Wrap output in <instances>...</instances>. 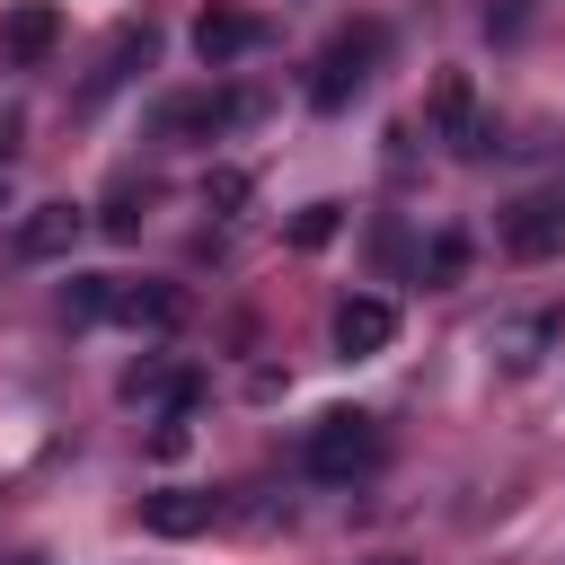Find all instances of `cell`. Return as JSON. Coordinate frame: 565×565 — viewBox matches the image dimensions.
Masks as SVG:
<instances>
[{
  "instance_id": "3957f363",
  "label": "cell",
  "mask_w": 565,
  "mask_h": 565,
  "mask_svg": "<svg viewBox=\"0 0 565 565\" xmlns=\"http://www.w3.org/2000/svg\"><path fill=\"white\" fill-rule=\"evenodd\" d=\"M424 124H433V141H450L459 159H486V141H494V124H486V106H477V79H468V71H441V79H433Z\"/></svg>"
},
{
  "instance_id": "9a60e30c",
  "label": "cell",
  "mask_w": 565,
  "mask_h": 565,
  "mask_svg": "<svg viewBox=\"0 0 565 565\" xmlns=\"http://www.w3.org/2000/svg\"><path fill=\"white\" fill-rule=\"evenodd\" d=\"M335 230H344V203H300L291 212V247H327Z\"/></svg>"
},
{
  "instance_id": "ba28073f",
  "label": "cell",
  "mask_w": 565,
  "mask_h": 565,
  "mask_svg": "<svg viewBox=\"0 0 565 565\" xmlns=\"http://www.w3.org/2000/svg\"><path fill=\"white\" fill-rule=\"evenodd\" d=\"M556 247H565V203H512V212H503V256L539 265V256H556Z\"/></svg>"
},
{
  "instance_id": "52a82bcc",
  "label": "cell",
  "mask_w": 565,
  "mask_h": 565,
  "mask_svg": "<svg viewBox=\"0 0 565 565\" xmlns=\"http://www.w3.org/2000/svg\"><path fill=\"white\" fill-rule=\"evenodd\" d=\"M79 230H88V212H79V203H35V212L18 221V238H9V247H18L26 265H44V256H71V247H79Z\"/></svg>"
},
{
  "instance_id": "6da1fadb",
  "label": "cell",
  "mask_w": 565,
  "mask_h": 565,
  "mask_svg": "<svg viewBox=\"0 0 565 565\" xmlns=\"http://www.w3.org/2000/svg\"><path fill=\"white\" fill-rule=\"evenodd\" d=\"M380 415H362V406H327L318 424H309V441H300V459H309V477L318 486H353V477H371L380 468Z\"/></svg>"
},
{
  "instance_id": "ffe728a7",
  "label": "cell",
  "mask_w": 565,
  "mask_h": 565,
  "mask_svg": "<svg viewBox=\"0 0 565 565\" xmlns=\"http://www.w3.org/2000/svg\"><path fill=\"white\" fill-rule=\"evenodd\" d=\"M185 441H194V433H185V415H168V424L150 433V459H185Z\"/></svg>"
},
{
  "instance_id": "5b68a950",
  "label": "cell",
  "mask_w": 565,
  "mask_h": 565,
  "mask_svg": "<svg viewBox=\"0 0 565 565\" xmlns=\"http://www.w3.org/2000/svg\"><path fill=\"white\" fill-rule=\"evenodd\" d=\"M256 44H265V18H256V9H203V18H194V62H203V71H230V62H247Z\"/></svg>"
},
{
  "instance_id": "30bf717a",
  "label": "cell",
  "mask_w": 565,
  "mask_h": 565,
  "mask_svg": "<svg viewBox=\"0 0 565 565\" xmlns=\"http://www.w3.org/2000/svg\"><path fill=\"white\" fill-rule=\"evenodd\" d=\"M0 44H9V62H44V53L62 44V9H53V0H18V9L0 18Z\"/></svg>"
},
{
  "instance_id": "8fae6325",
  "label": "cell",
  "mask_w": 565,
  "mask_h": 565,
  "mask_svg": "<svg viewBox=\"0 0 565 565\" xmlns=\"http://www.w3.org/2000/svg\"><path fill=\"white\" fill-rule=\"evenodd\" d=\"M106 318H124V327H185V291L177 282H115Z\"/></svg>"
},
{
  "instance_id": "5bb4252c",
  "label": "cell",
  "mask_w": 565,
  "mask_h": 565,
  "mask_svg": "<svg viewBox=\"0 0 565 565\" xmlns=\"http://www.w3.org/2000/svg\"><path fill=\"white\" fill-rule=\"evenodd\" d=\"M547 335H556V318H521V327H503V335H494V353H503V362H512V371H530V362H539V344H547Z\"/></svg>"
},
{
  "instance_id": "7a4b0ae2",
  "label": "cell",
  "mask_w": 565,
  "mask_h": 565,
  "mask_svg": "<svg viewBox=\"0 0 565 565\" xmlns=\"http://www.w3.org/2000/svg\"><path fill=\"white\" fill-rule=\"evenodd\" d=\"M380 53H388V26H380V18L344 26V35L318 53V71H309V106H318V115H335V106H344V97L371 79V62H380Z\"/></svg>"
},
{
  "instance_id": "8992f818",
  "label": "cell",
  "mask_w": 565,
  "mask_h": 565,
  "mask_svg": "<svg viewBox=\"0 0 565 565\" xmlns=\"http://www.w3.org/2000/svg\"><path fill=\"white\" fill-rule=\"evenodd\" d=\"M388 335H397V309H388L380 291H353V300L335 309V353H344V362H371V353H388Z\"/></svg>"
},
{
  "instance_id": "9c48e42d",
  "label": "cell",
  "mask_w": 565,
  "mask_h": 565,
  "mask_svg": "<svg viewBox=\"0 0 565 565\" xmlns=\"http://www.w3.org/2000/svg\"><path fill=\"white\" fill-rule=\"evenodd\" d=\"M124 397H132V406H141V397H159L168 415H194V406H203V380H194V371H168L159 353H141V362L124 371Z\"/></svg>"
},
{
  "instance_id": "2e32d148",
  "label": "cell",
  "mask_w": 565,
  "mask_h": 565,
  "mask_svg": "<svg viewBox=\"0 0 565 565\" xmlns=\"http://www.w3.org/2000/svg\"><path fill=\"white\" fill-rule=\"evenodd\" d=\"M424 274H433V282H459V274H468V238H459V230H433V247H424Z\"/></svg>"
},
{
  "instance_id": "d6986e66",
  "label": "cell",
  "mask_w": 565,
  "mask_h": 565,
  "mask_svg": "<svg viewBox=\"0 0 565 565\" xmlns=\"http://www.w3.org/2000/svg\"><path fill=\"white\" fill-rule=\"evenodd\" d=\"M203 203H212V212H238V203H247V177H238V168L203 177Z\"/></svg>"
},
{
  "instance_id": "44dd1931",
  "label": "cell",
  "mask_w": 565,
  "mask_h": 565,
  "mask_svg": "<svg viewBox=\"0 0 565 565\" xmlns=\"http://www.w3.org/2000/svg\"><path fill=\"white\" fill-rule=\"evenodd\" d=\"M380 565H406V556H380Z\"/></svg>"
},
{
  "instance_id": "277c9868",
  "label": "cell",
  "mask_w": 565,
  "mask_h": 565,
  "mask_svg": "<svg viewBox=\"0 0 565 565\" xmlns=\"http://www.w3.org/2000/svg\"><path fill=\"white\" fill-rule=\"evenodd\" d=\"M256 115H265L256 88H212V97H168L150 124H159V132H238V124H256Z\"/></svg>"
},
{
  "instance_id": "4fadbf2b",
  "label": "cell",
  "mask_w": 565,
  "mask_h": 565,
  "mask_svg": "<svg viewBox=\"0 0 565 565\" xmlns=\"http://www.w3.org/2000/svg\"><path fill=\"white\" fill-rule=\"evenodd\" d=\"M106 300H115V274H71L62 318H71V327H88V318H106Z\"/></svg>"
},
{
  "instance_id": "7c38bea8",
  "label": "cell",
  "mask_w": 565,
  "mask_h": 565,
  "mask_svg": "<svg viewBox=\"0 0 565 565\" xmlns=\"http://www.w3.org/2000/svg\"><path fill=\"white\" fill-rule=\"evenodd\" d=\"M212 494H194V486H168V494H141V530H159V539H194V530H212Z\"/></svg>"
},
{
  "instance_id": "ac0fdd59",
  "label": "cell",
  "mask_w": 565,
  "mask_h": 565,
  "mask_svg": "<svg viewBox=\"0 0 565 565\" xmlns=\"http://www.w3.org/2000/svg\"><path fill=\"white\" fill-rule=\"evenodd\" d=\"M521 26H530V0H486V35L494 44H512Z\"/></svg>"
},
{
  "instance_id": "e0dca14e",
  "label": "cell",
  "mask_w": 565,
  "mask_h": 565,
  "mask_svg": "<svg viewBox=\"0 0 565 565\" xmlns=\"http://www.w3.org/2000/svg\"><path fill=\"white\" fill-rule=\"evenodd\" d=\"M97 230H106V238H132V230H141V194H132V185H115V194H106V212H97Z\"/></svg>"
}]
</instances>
